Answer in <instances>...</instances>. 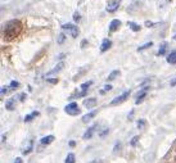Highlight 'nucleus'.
<instances>
[{
	"label": "nucleus",
	"mask_w": 176,
	"mask_h": 163,
	"mask_svg": "<svg viewBox=\"0 0 176 163\" xmlns=\"http://www.w3.org/2000/svg\"><path fill=\"white\" fill-rule=\"evenodd\" d=\"M97 127H98L97 125H94V126H91L89 130H86V132L84 134V139H85V140L90 139V138L93 136V135H94V131H95V129H97Z\"/></svg>",
	"instance_id": "6e6552de"
},
{
	"label": "nucleus",
	"mask_w": 176,
	"mask_h": 163,
	"mask_svg": "<svg viewBox=\"0 0 176 163\" xmlns=\"http://www.w3.org/2000/svg\"><path fill=\"white\" fill-rule=\"evenodd\" d=\"M91 84H93L91 81H89V82H86V84H83V85H81V89H83V91H86V90H88V87H89Z\"/></svg>",
	"instance_id": "b1692460"
},
{
	"label": "nucleus",
	"mask_w": 176,
	"mask_h": 163,
	"mask_svg": "<svg viewBox=\"0 0 176 163\" xmlns=\"http://www.w3.org/2000/svg\"><path fill=\"white\" fill-rule=\"evenodd\" d=\"M166 48H167V45H166V44H163V46H161V49H159V50H158V53H157L158 55H163V54L166 53Z\"/></svg>",
	"instance_id": "4be33fe9"
},
{
	"label": "nucleus",
	"mask_w": 176,
	"mask_h": 163,
	"mask_svg": "<svg viewBox=\"0 0 176 163\" xmlns=\"http://www.w3.org/2000/svg\"><path fill=\"white\" fill-rule=\"evenodd\" d=\"M22 31V23L21 21H17V19H13L10 22L7 23L5 29L3 31V39L5 41H12L14 40Z\"/></svg>",
	"instance_id": "f257e3e1"
},
{
	"label": "nucleus",
	"mask_w": 176,
	"mask_h": 163,
	"mask_svg": "<svg viewBox=\"0 0 176 163\" xmlns=\"http://www.w3.org/2000/svg\"><path fill=\"white\" fill-rule=\"evenodd\" d=\"M129 95H130V91L127 90V91H125V92H122L121 95H118V97H116L113 100H112V105H117V104H121V103H124L127 98H129Z\"/></svg>",
	"instance_id": "20e7f679"
},
{
	"label": "nucleus",
	"mask_w": 176,
	"mask_h": 163,
	"mask_svg": "<svg viewBox=\"0 0 176 163\" xmlns=\"http://www.w3.org/2000/svg\"><path fill=\"white\" fill-rule=\"evenodd\" d=\"M10 90H12V87H3V89H2V94H3V95H4V94H8Z\"/></svg>",
	"instance_id": "cd10ccee"
},
{
	"label": "nucleus",
	"mask_w": 176,
	"mask_h": 163,
	"mask_svg": "<svg viewBox=\"0 0 176 163\" xmlns=\"http://www.w3.org/2000/svg\"><path fill=\"white\" fill-rule=\"evenodd\" d=\"M118 75H120V71H117V70H116V71H113V72H112L109 76L107 77V80H108V81H112V80H115V78H116Z\"/></svg>",
	"instance_id": "6ab92c4d"
},
{
	"label": "nucleus",
	"mask_w": 176,
	"mask_h": 163,
	"mask_svg": "<svg viewBox=\"0 0 176 163\" xmlns=\"http://www.w3.org/2000/svg\"><path fill=\"white\" fill-rule=\"evenodd\" d=\"M17 99H18V97H14V98H12V99H9V100L7 102V105H5V107H7L8 111H13V109H14V104H16L14 102H16Z\"/></svg>",
	"instance_id": "9b49d317"
},
{
	"label": "nucleus",
	"mask_w": 176,
	"mask_h": 163,
	"mask_svg": "<svg viewBox=\"0 0 176 163\" xmlns=\"http://www.w3.org/2000/svg\"><path fill=\"white\" fill-rule=\"evenodd\" d=\"M111 46H112V41H111V40L104 39L103 41H102V45H100V53H104V51H107V50L109 49Z\"/></svg>",
	"instance_id": "423d86ee"
},
{
	"label": "nucleus",
	"mask_w": 176,
	"mask_h": 163,
	"mask_svg": "<svg viewBox=\"0 0 176 163\" xmlns=\"http://www.w3.org/2000/svg\"><path fill=\"white\" fill-rule=\"evenodd\" d=\"M80 18H81L80 13H78V12H75V14H73V21H75V22H80Z\"/></svg>",
	"instance_id": "393cba45"
},
{
	"label": "nucleus",
	"mask_w": 176,
	"mask_h": 163,
	"mask_svg": "<svg viewBox=\"0 0 176 163\" xmlns=\"http://www.w3.org/2000/svg\"><path fill=\"white\" fill-rule=\"evenodd\" d=\"M138 140H139V136H135V138L130 141V144H131L132 146H135V145H136V143H138Z\"/></svg>",
	"instance_id": "bb28decb"
},
{
	"label": "nucleus",
	"mask_w": 176,
	"mask_h": 163,
	"mask_svg": "<svg viewBox=\"0 0 176 163\" xmlns=\"http://www.w3.org/2000/svg\"><path fill=\"white\" fill-rule=\"evenodd\" d=\"M13 163H23V160H22V158H16Z\"/></svg>",
	"instance_id": "7c9ffc66"
},
{
	"label": "nucleus",
	"mask_w": 176,
	"mask_h": 163,
	"mask_svg": "<svg viewBox=\"0 0 176 163\" xmlns=\"http://www.w3.org/2000/svg\"><path fill=\"white\" fill-rule=\"evenodd\" d=\"M64 163H75V154L73 153H70L68 155H67Z\"/></svg>",
	"instance_id": "dca6fc26"
},
{
	"label": "nucleus",
	"mask_w": 176,
	"mask_h": 163,
	"mask_svg": "<svg viewBox=\"0 0 176 163\" xmlns=\"http://www.w3.org/2000/svg\"><path fill=\"white\" fill-rule=\"evenodd\" d=\"M48 82H50V84H57V82H58V80H57V78H49V80H48Z\"/></svg>",
	"instance_id": "c756f323"
},
{
	"label": "nucleus",
	"mask_w": 176,
	"mask_h": 163,
	"mask_svg": "<svg viewBox=\"0 0 176 163\" xmlns=\"http://www.w3.org/2000/svg\"><path fill=\"white\" fill-rule=\"evenodd\" d=\"M70 145H71V146H75V145H76V143H75V141H70Z\"/></svg>",
	"instance_id": "72a5a7b5"
},
{
	"label": "nucleus",
	"mask_w": 176,
	"mask_h": 163,
	"mask_svg": "<svg viewBox=\"0 0 176 163\" xmlns=\"http://www.w3.org/2000/svg\"><path fill=\"white\" fill-rule=\"evenodd\" d=\"M170 85H171V86H176V78L171 80V82H170Z\"/></svg>",
	"instance_id": "473e14b6"
},
{
	"label": "nucleus",
	"mask_w": 176,
	"mask_h": 163,
	"mask_svg": "<svg viewBox=\"0 0 176 163\" xmlns=\"http://www.w3.org/2000/svg\"><path fill=\"white\" fill-rule=\"evenodd\" d=\"M32 150V140L30 141V144H29V146H27L26 149H24V150H23V154H29L30 152Z\"/></svg>",
	"instance_id": "aec40b11"
},
{
	"label": "nucleus",
	"mask_w": 176,
	"mask_h": 163,
	"mask_svg": "<svg viewBox=\"0 0 176 163\" xmlns=\"http://www.w3.org/2000/svg\"><path fill=\"white\" fill-rule=\"evenodd\" d=\"M64 111H66V113H68V114H71V116H77L78 113H81L80 112V108H78V105H77V103H70L68 105H66V108H64Z\"/></svg>",
	"instance_id": "7ed1b4c3"
},
{
	"label": "nucleus",
	"mask_w": 176,
	"mask_h": 163,
	"mask_svg": "<svg viewBox=\"0 0 176 163\" xmlns=\"http://www.w3.org/2000/svg\"><path fill=\"white\" fill-rule=\"evenodd\" d=\"M111 89H112V86H111V85H107V86H105V87H104V89H103V90H102L100 92H102V94H105V91L111 90Z\"/></svg>",
	"instance_id": "c85d7f7f"
},
{
	"label": "nucleus",
	"mask_w": 176,
	"mask_h": 163,
	"mask_svg": "<svg viewBox=\"0 0 176 163\" xmlns=\"http://www.w3.org/2000/svg\"><path fill=\"white\" fill-rule=\"evenodd\" d=\"M167 62L170 64H176V51H172L167 55Z\"/></svg>",
	"instance_id": "4468645a"
},
{
	"label": "nucleus",
	"mask_w": 176,
	"mask_h": 163,
	"mask_svg": "<svg viewBox=\"0 0 176 163\" xmlns=\"http://www.w3.org/2000/svg\"><path fill=\"white\" fill-rule=\"evenodd\" d=\"M63 67H64V63L63 62H61L59 64H57L56 67H54V68L53 70H50L49 72H48V76H50V75H54V73H57V72H59L62 68H63Z\"/></svg>",
	"instance_id": "9d476101"
},
{
	"label": "nucleus",
	"mask_w": 176,
	"mask_h": 163,
	"mask_svg": "<svg viewBox=\"0 0 176 163\" xmlns=\"http://www.w3.org/2000/svg\"><path fill=\"white\" fill-rule=\"evenodd\" d=\"M144 126H145V119H140V121H138V129H139V130L144 129Z\"/></svg>",
	"instance_id": "5701e85b"
},
{
	"label": "nucleus",
	"mask_w": 176,
	"mask_h": 163,
	"mask_svg": "<svg viewBox=\"0 0 176 163\" xmlns=\"http://www.w3.org/2000/svg\"><path fill=\"white\" fill-rule=\"evenodd\" d=\"M62 30L64 31H68L71 34L72 37H77L78 36V27L73 23H66V24H62Z\"/></svg>",
	"instance_id": "f03ea898"
},
{
	"label": "nucleus",
	"mask_w": 176,
	"mask_h": 163,
	"mask_svg": "<svg viewBox=\"0 0 176 163\" xmlns=\"http://www.w3.org/2000/svg\"><path fill=\"white\" fill-rule=\"evenodd\" d=\"M129 26L131 27V30H132V31H135V32L140 31V26H139V24H136V23H134V22H130V23H129Z\"/></svg>",
	"instance_id": "f3484780"
},
{
	"label": "nucleus",
	"mask_w": 176,
	"mask_h": 163,
	"mask_svg": "<svg viewBox=\"0 0 176 163\" xmlns=\"http://www.w3.org/2000/svg\"><path fill=\"white\" fill-rule=\"evenodd\" d=\"M97 113H98V111L95 109V111H91L90 113H88V114H85L84 117H83V122L84 124H89V122L97 116Z\"/></svg>",
	"instance_id": "0eeeda50"
},
{
	"label": "nucleus",
	"mask_w": 176,
	"mask_h": 163,
	"mask_svg": "<svg viewBox=\"0 0 176 163\" xmlns=\"http://www.w3.org/2000/svg\"><path fill=\"white\" fill-rule=\"evenodd\" d=\"M10 87H12V89H17V87H19V82H17V81H12Z\"/></svg>",
	"instance_id": "a878e982"
},
{
	"label": "nucleus",
	"mask_w": 176,
	"mask_h": 163,
	"mask_svg": "<svg viewBox=\"0 0 176 163\" xmlns=\"http://www.w3.org/2000/svg\"><path fill=\"white\" fill-rule=\"evenodd\" d=\"M36 116H39V112L37 111H35V112H32L31 114H27L26 117H24V122H31Z\"/></svg>",
	"instance_id": "2eb2a0df"
},
{
	"label": "nucleus",
	"mask_w": 176,
	"mask_h": 163,
	"mask_svg": "<svg viewBox=\"0 0 176 163\" xmlns=\"http://www.w3.org/2000/svg\"><path fill=\"white\" fill-rule=\"evenodd\" d=\"M53 141H54V136L53 135H49V136H45V138H43L41 140H40V144L41 145H48V144H50Z\"/></svg>",
	"instance_id": "f8f14e48"
},
{
	"label": "nucleus",
	"mask_w": 176,
	"mask_h": 163,
	"mask_svg": "<svg viewBox=\"0 0 176 163\" xmlns=\"http://www.w3.org/2000/svg\"><path fill=\"white\" fill-rule=\"evenodd\" d=\"M153 44H152V41H149V43H147V44H144V45H141L140 48H138V51H141V50H144V49H147V48H149V46H152Z\"/></svg>",
	"instance_id": "412c9836"
},
{
	"label": "nucleus",
	"mask_w": 176,
	"mask_h": 163,
	"mask_svg": "<svg viewBox=\"0 0 176 163\" xmlns=\"http://www.w3.org/2000/svg\"><path fill=\"white\" fill-rule=\"evenodd\" d=\"M120 4H121V0H111L107 5V12H109V13L116 12L120 8Z\"/></svg>",
	"instance_id": "39448f33"
},
{
	"label": "nucleus",
	"mask_w": 176,
	"mask_h": 163,
	"mask_svg": "<svg viewBox=\"0 0 176 163\" xmlns=\"http://www.w3.org/2000/svg\"><path fill=\"white\" fill-rule=\"evenodd\" d=\"M121 26V21H118V19H113L112 22H111V24H109V31L111 32H115V31H117V29Z\"/></svg>",
	"instance_id": "1a4fd4ad"
},
{
	"label": "nucleus",
	"mask_w": 176,
	"mask_h": 163,
	"mask_svg": "<svg viewBox=\"0 0 176 163\" xmlns=\"http://www.w3.org/2000/svg\"><path fill=\"white\" fill-rule=\"evenodd\" d=\"M145 95H147V90H143V91H141V94H140L139 97L136 98V104H140V103H141V100L145 98Z\"/></svg>",
	"instance_id": "a211bd4d"
},
{
	"label": "nucleus",
	"mask_w": 176,
	"mask_h": 163,
	"mask_svg": "<svg viewBox=\"0 0 176 163\" xmlns=\"http://www.w3.org/2000/svg\"><path fill=\"white\" fill-rule=\"evenodd\" d=\"M108 131H109V130H108V129H107L105 131H103V132H102V134H99V135H100V136H102V138H104V136H105V135H107V132H108Z\"/></svg>",
	"instance_id": "2f4dec72"
},
{
	"label": "nucleus",
	"mask_w": 176,
	"mask_h": 163,
	"mask_svg": "<svg viewBox=\"0 0 176 163\" xmlns=\"http://www.w3.org/2000/svg\"><path fill=\"white\" fill-rule=\"evenodd\" d=\"M84 104H85V107H86V108H91V107H94V105L97 104V99H95V98L86 99V100L84 102Z\"/></svg>",
	"instance_id": "ddd939ff"
}]
</instances>
